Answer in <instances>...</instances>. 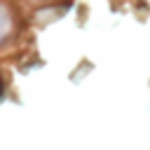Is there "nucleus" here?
Listing matches in <instances>:
<instances>
[{"mask_svg": "<svg viewBox=\"0 0 150 150\" xmlns=\"http://www.w3.org/2000/svg\"><path fill=\"white\" fill-rule=\"evenodd\" d=\"M9 30H12V14H9V9L0 2V42L7 38Z\"/></svg>", "mask_w": 150, "mask_h": 150, "instance_id": "nucleus-1", "label": "nucleus"}, {"mask_svg": "<svg viewBox=\"0 0 150 150\" xmlns=\"http://www.w3.org/2000/svg\"><path fill=\"white\" fill-rule=\"evenodd\" d=\"M0 96H2V80H0Z\"/></svg>", "mask_w": 150, "mask_h": 150, "instance_id": "nucleus-2", "label": "nucleus"}]
</instances>
